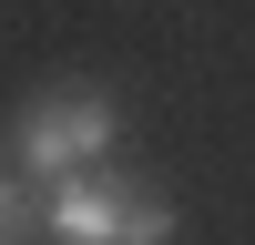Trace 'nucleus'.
<instances>
[{"label":"nucleus","instance_id":"obj_1","mask_svg":"<svg viewBox=\"0 0 255 245\" xmlns=\"http://www.w3.org/2000/svg\"><path fill=\"white\" fill-rule=\"evenodd\" d=\"M41 235L51 245H174V204L153 184H123L102 163H82V174H51Z\"/></svg>","mask_w":255,"mask_h":245},{"label":"nucleus","instance_id":"obj_3","mask_svg":"<svg viewBox=\"0 0 255 245\" xmlns=\"http://www.w3.org/2000/svg\"><path fill=\"white\" fill-rule=\"evenodd\" d=\"M31 235H41V194L20 163H0V245H31Z\"/></svg>","mask_w":255,"mask_h":245},{"label":"nucleus","instance_id":"obj_2","mask_svg":"<svg viewBox=\"0 0 255 245\" xmlns=\"http://www.w3.org/2000/svg\"><path fill=\"white\" fill-rule=\"evenodd\" d=\"M113 133H123L113 92H92V82H51V92H31V102H20L10 153H20V174H31V184H51V174L102 163V153H113Z\"/></svg>","mask_w":255,"mask_h":245}]
</instances>
